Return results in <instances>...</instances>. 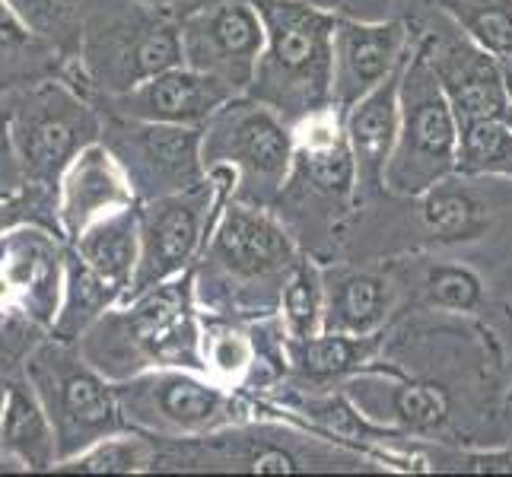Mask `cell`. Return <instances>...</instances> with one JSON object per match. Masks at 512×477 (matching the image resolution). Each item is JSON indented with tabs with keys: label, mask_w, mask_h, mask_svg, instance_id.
Returning <instances> with one entry per match:
<instances>
[{
	"label": "cell",
	"mask_w": 512,
	"mask_h": 477,
	"mask_svg": "<svg viewBox=\"0 0 512 477\" xmlns=\"http://www.w3.org/2000/svg\"><path fill=\"white\" fill-rule=\"evenodd\" d=\"M408 64V61H404ZM382 80L373 93H366L344 112V131L357 163V207L385 194V169L395 150L398 121H401V70Z\"/></svg>",
	"instance_id": "obj_20"
},
{
	"label": "cell",
	"mask_w": 512,
	"mask_h": 477,
	"mask_svg": "<svg viewBox=\"0 0 512 477\" xmlns=\"http://www.w3.org/2000/svg\"><path fill=\"white\" fill-rule=\"evenodd\" d=\"M26 185L55 191L74 156L99 140L102 112L61 74L0 90Z\"/></svg>",
	"instance_id": "obj_7"
},
{
	"label": "cell",
	"mask_w": 512,
	"mask_h": 477,
	"mask_svg": "<svg viewBox=\"0 0 512 477\" xmlns=\"http://www.w3.org/2000/svg\"><path fill=\"white\" fill-rule=\"evenodd\" d=\"M420 296L430 309L478 312L484 306V280L468 264L430 261L420 277Z\"/></svg>",
	"instance_id": "obj_34"
},
{
	"label": "cell",
	"mask_w": 512,
	"mask_h": 477,
	"mask_svg": "<svg viewBox=\"0 0 512 477\" xmlns=\"http://www.w3.org/2000/svg\"><path fill=\"white\" fill-rule=\"evenodd\" d=\"M23 376L39 395L58 439V465L105 436L131 430L115 395V382L83 357L77 344L48 338L26 360ZM55 465V468H58Z\"/></svg>",
	"instance_id": "obj_9"
},
{
	"label": "cell",
	"mask_w": 512,
	"mask_h": 477,
	"mask_svg": "<svg viewBox=\"0 0 512 477\" xmlns=\"http://www.w3.org/2000/svg\"><path fill=\"white\" fill-rule=\"evenodd\" d=\"M23 223H42L48 229L61 233L58 226V194L35 188V185H23L16 191L0 194V233H7L13 226Z\"/></svg>",
	"instance_id": "obj_37"
},
{
	"label": "cell",
	"mask_w": 512,
	"mask_h": 477,
	"mask_svg": "<svg viewBox=\"0 0 512 477\" xmlns=\"http://www.w3.org/2000/svg\"><path fill=\"white\" fill-rule=\"evenodd\" d=\"M0 474H23V465L13 462V458H7L4 452H0Z\"/></svg>",
	"instance_id": "obj_43"
},
{
	"label": "cell",
	"mask_w": 512,
	"mask_h": 477,
	"mask_svg": "<svg viewBox=\"0 0 512 477\" xmlns=\"http://www.w3.org/2000/svg\"><path fill=\"white\" fill-rule=\"evenodd\" d=\"M140 4H150L156 10H163V13H172V16H182L188 7H194L198 0H140Z\"/></svg>",
	"instance_id": "obj_41"
},
{
	"label": "cell",
	"mask_w": 512,
	"mask_h": 477,
	"mask_svg": "<svg viewBox=\"0 0 512 477\" xmlns=\"http://www.w3.org/2000/svg\"><path fill=\"white\" fill-rule=\"evenodd\" d=\"M398 99L401 121L385 169V194L417 198L458 175V115L417 42L401 70Z\"/></svg>",
	"instance_id": "obj_10"
},
{
	"label": "cell",
	"mask_w": 512,
	"mask_h": 477,
	"mask_svg": "<svg viewBox=\"0 0 512 477\" xmlns=\"http://www.w3.org/2000/svg\"><path fill=\"white\" fill-rule=\"evenodd\" d=\"M458 175L512 182V125L506 118L458 125Z\"/></svg>",
	"instance_id": "obj_31"
},
{
	"label": "cell",
	"mask_w": 512,
	"mask_h": 477,
	"mask_svg": "<svg viewBox=\"0 0 512 477\" xmlns=\"http://www.w3.org/2000/svg\"><path fill=\"white\" fill-rule=\"evenodd\" d=\"M433 7H436V0H395L398 16H401V20H408L411 26H417Z\"/></svg>",
	"instance_id": "obj_40"
},
{
	"label": "cell",
	"mask_w": 512,
	"mask_h": 477,
	"mask_svg": "<svg viewBox=\"0 0 512 477\" xmlns=\"http://www.w3.org/2000/svg\"><path fill=\"white\" fill-rule=\"evenodd\" d=\"M436 10L490 55H512V0H436Z\"/></svg>",
	"instance_id": "obj_33"
},
{
	"label": "cell",
	"mask_w": 512,
	"mask_h": 477,
	"mask_svg": "<svg viewBox=\"0 0 512 477\" xmlns=\"http://www.w3.org/2000/svg\"><path fill=\"white\" fill-rule=\"evenodd\" d=\"M299 258L303 249L274 207L233 198L191 268L201 312L245 322L277 315L280 290Z\"/></svg>",
	"instance_id": "obj_1"
},
{
	"label": "cell",
	"mask_w": 512,
	"mask_h": 477,
	"mask_svg": "<svg viewBox=\"0 0 512 477\" xmlns=\"http://www.w3.org/2000/svg\"><path fill=\"white\" fill-rule=\"evenodd\" d=\"M201 153L207 169H233L236 201L274 207L293 169V125L242 93L207 118Z\"/></svg>",
	"instance_id": "obj_12"
},
{
	"label": "cell",
	"mask_w": 512,
	"mask_h": 477,
	"mask_svg": "<svg viewBox=\"0 0 512 477\" xmlns=\"http://www.w3.org/2000/svg\"><path fill=\"white\" fill-rule=\"evenodd\" d=\"M341 392L353 401V408L379 427L417 439L443 430L452 417V404L443 385L408 379L398 369H382L379 363L347 379Z\"/></svg>",
	"instance_id": "obj_18"
},
{
	"label": "cell",
	"mask_w": 512,
	"mask_h": 477,
	"mask_svg": "<svg viewBox=\"0 0 512 477\" xmlns=\"http://www.w3.org/2000/svg\"><path fill=\"white\" fill-rule=\"evenodd\" d=\"M277 318L290 341H306L325 331V274L322 261L303 252L280 290Z\"/></svg>",
	"instance_id": "obj_30"
},
{
	"label": "cell",
	"mask_w": 512,
	"mask_h": 477,
	"mask_svg": "<svg viewBox=\"0 0 512 477\" xmlns=\"http://www.w3.org/2000/svg\"><path fill=\"white\" fill-rule=\"evenodd\" d=\"M99 140L125 172L137 204L185 191L207 179L201 153L204 128L160 125V121H137L102 112Z\"/></svg>",
	"instance_id": "obj_13"
},
{
	"label": "cell",
	"mask_w": 512,
	"mask_h": 477,
	"mask_svg": "<svg viewBox=\"0 0 512 477\" xmlns=\"http://www.w3.org/2000/svg\"><path fill=\"white\" fill-rule=\"evenodd\" d=\"M156 465V439L140 430L105 436L86 452L61 462L58 474H144Z\"/></svg>",
	"instance_id": "obj_32"
},
{
	"label": "cell",
	"mask_w": 512,
	"mask_h": 477,
	"mask_svg": "<svg viewBox=\"0 0 512 477\" xmlns=\"http://www.w3.org/2000/svg\"><path fill=\"white\" fill-rule=\"evenodd\" d=\"M67 242L42 223L0 233V309H20L51 331L64 290Z\"/></svg>",
	"instance_id": "obj_16"
},
{
	"label": "cell",
	"mask_w": 512,
	"mask_h": 477,
	"mask_svg": "<svg viewBox=\"0 0 512 477\" xmlns=\"http://www.w3.org/2000/svg\"><path fill=\"white\" fill-rule=\"evenodd\" d=\"M23 166H20V156H16L13 147V134H10V118L4 112V102H0V194L23 188Z\"/></svg>",
	"instance_id": "obj_39"
},
{
	"label": "cell",
	"mask_w": 512,
	"mask_h": 477,
	"mask_svg": "<svg viewBox=\"0 0 512 477\" xmlns=\"http://www.w3.org/2000/svg\"><path fill=\"white\" fill-rule=\"evenodd\" d=\"M309 7H319L331 16H350V20H388L398 16L395 0H303Z\"/></svg>",
	"instance_id": "obj_38"
},
{
	"label": "cell",
	"mask_w": 512,
	"mask_h": 477,
	"mask_svg": "<svg viewBox=\"0 0 512 477\" xmlns=\"http://www.w3.org/2000/svg\"><path fill=\"white\" fill-rule=\"evenodd\" d=\"M4 408H7V379H0V423H4Z\"/></svg>",
	"instance_id": "obj_44"
},
{
	"label": "cell",
	"mask_w": 512,
	"mask_h": 477,
	"mask_svg": "<svg viewBox=\"0 0 512 477\" xmlns=\"http://www.w3.org/2000/svg\"><path fill=\"white\" fill-rule=\"evenodd\" d=\"M236 194V175L226 166L207 169V179L185 191L137 204L140 261L125 299L140 296L194 268L214 233L223 207Z\"/></svg>",
	"instance_id": "obj_11"
},
{
	"label": "cell",
	"mask_w": 512,
	"mask_h": 477,
	"mask_svg": "<svg viewBox=\"0 0 512 477\" xmlns=\"http://www.w3.org/2000/svg\"><path fill=\"white\" fill-rule=\"evenodd\" d=\"M48 338V328L20 309H0V379L23 373L26 360Z\"/></svg>",
	"instance_id": "obj_36"
},
{
	"label": "cell",
	"mask_w": 512,
	"mask_h": 477,
	"mask_svg": "<svg viewBox=\"0 0 512 477\" xmlns=\"http://www.w3.org/2000/svg\"><path fill=\"white\" fill-rule=\"evenodd\" d=\"M417 45L449 96L458 125L506 118V90L500 58L490 55L436 7L417 23Z\"/></svg>",
	"instance_id": "obj_15"
},
{
	"label": "cell",
	"mask_w": 512,
	"mask_h": 477,
	"mask_svg": "<svg viewBox=\"0 0 512 477\" xmlns=\"http://www.w3.org/2000/svg\"><path fill=\"white\" fill-rule=\"evenodd\" d=\"M385 347V331L376 334H344V331H319L315 338L290 341V376L303 392H331L344 385L363 369L376 366Z\"/></svg>",
	"instance_id": "obj_23"
},
{
	"label": "cell",
	"mask_w": 512,
	"mask_h": 477,
	"mask_svg": "<svg viewBox=\"0 0 512 477\" xmlns=\"http://www.w3.org/2000/svg\"><path fill=\"white\" fill-rule=\"evenodd\" d=\"M236 93L214 77L201 74L188 64H175L163 74H153L150 80L131 86L128 93L99 96L93 99L102 112H112L121 118L137 121H160V125H188L204 128L207 118L214 115L223 102Z\"/></svg>",
	"instance_id": "obj_19"
},
{
	"label": "cell",
	"mask_w": 512,
	"mask_h": 477,
	"mask_svg": "<svg viewBox=\"0 0 512 477\" xmlns=\"http://www.w3.org/2000/svg\"><path fill=\"white\" fill-rule=\"evenodd\" d=\"M201 350L204 369L223 385L245 388L255 369V331L245 318H226L201 312Z\"/></svg>",
	"instance_id": "obj_29"
},
{
	"label": "cell",
	"mask_w": 512,
	"mask_h": 477,
	"mask_svg": "<svg viewBox=\"0 0 512 477\" xmlns=\"http://www.w3.org/2000/svg\"><path fill=\"white\" fill-rule=\"evenodd\" d=\"M420 236L436 245L471 242L481 239L490 229V204L474 191V179L468 175H452V179L433 185L414 198Z\"/></svg>",
	"instance_id": "obj_24"
},
{
	"label": "cell",
	"mask_w": 512,
	"mask_h": 477,
	"mask_svg": "<svg viewBox=\"0 0 512 477\" xmlns=\"http://www.w3.org/2000/svg\"><path fill=\"white\" fill-rule=\"evenodd\" d=\"M128 204L137 201L115 156L105 150L102 140L83 147L64 169L58 185V226L64 242H74L90 223Z\"/></svg>",
	"instance_id": "obj_21"
},
{
	"label": "cell",
	"mask_w": 512,
	"mask_h": 477,
	"mask_svg": "<svg viewBox=\"0 0 512 477\" xmlns=\"http://www.w3.org/2000/svg\"><path fill=\"white\" fill-rule=\"evenodd\" d=\"M96 274H102L112 287L128 296L131 280L140 261V226H137V204H128L90 223L83 233L67 242Z\"/></svg>",
	"instance_id": "obj_26"
},
{
	"label": "cell",
	"mask_w": 512,
	"mask_h": 477,
	"mask_svg": "<svg viewBox=\"0 0 512 477\" xmlns=\"http://www.w3.org/2000/svg\"><path fill=\"white\" fill-rule=\"evenodd\" d=\"M121 290L112 287L102 274H96L74 249L67 245L64 255V290L55 322H51V338L77 344L86 328H90L102 312H109L115 303H121Z\"/></svg>",
	"instance_id": "obj_27"
},
{
	"label": "cell",
	"mask_w": 512,
	"mask_h": 477,
	"mask_svg": "<svg viewBox=\"0 0 512 477\" xmlns=\"http://www.w3.org/2000/svg\"><path fill=\"white\" fill-rule=\"evenodd\" d=\"M77 347L109 382H125L166 366L207 373L194 271L121 299L86 328Z\"/></svg>",
	"instance_id": "obj_2"
},
{
	"label": "cell",
	"mask_w": 512,
	"mask_h": 477,
	"mask_svg": "<svg viewBox=\"0 0 512 477\" xmlns=\"http://www.w3.org/2000/svg\"><path fill=\"white\" fill-rule=\"evenodd\" d=\"M182 64L179 16L140 0H86L74 58L61 77L83 96H118Z\"/></svg>",
	"instance_id": "obj_3"
},
{
	"label": "cell",
	"mask_w": 512,
	"mask_h": 477,
	"mask_svg": "<svg viewBox=\"0 0 512 477\" xmlns=\"http://www.w3.org/2000/svg\"><path fill=\"white\" fill-rule=\"evenodd\" d=\"M264 20V48L249 96L290 125L334 109V26L338 16L303 0H255Z\"/></svg>",
	"instance_id": "obj_5"
},
{
	"label": "cell",
	"mask_w": 512,
	"mask_h": 477,
	"mask_svg": "<svg viewBox=\"0 0 512 477\" xmlns=\"http://www.w3.org/2000/svg\"><path fill=\"white\" fill-rule=\"evenodd\" d=\"M64 61L67 58L55 45H48L20 20L10 0H0V90L61 74Z\"/></svg>",
	"instance_id": "obj_28"
},
{
	"label": "cell",
	"mask_w": 512,
	"mask_h": 477,
	"mask_svg": "<svg viewBox=\"0 0 512 477\" xmlns=\"http://www.w3.org/2000/svg\"><path fill=\"white\" fill-rule=\"evenodd\" d=\"M182 64L220 80L236 96L249 93L264 48L255 0H198L179 16Z\"/></svg>",
	"instance_id": "obj_14"
},
{
	"label": "cell",
	"mask_w": 512,
	"mask_h": 477,
	"mask_svg": "<svg viewBox=\"0 0 512 477\" xmlns=\"http://www.w3.org/2000/svg\"><path fill=\"white\" fill-rule=\"evenodd\" d=\"M325 274V331L376 334L385 331L398 303V287L388 271L331 261Z\"/></svg>",
	"instance_id": "obj_22"
},
{
	"label": "cell",
	"mask_w": 512,
	"mask_h": 477,
	"mask_svg": "<svg viewBox=\"0 0 512 477\" xmlns=\"http://www.w3.org/2000/svg\"><path fill=\"white\" fill-rule=\"evenodd\" d=\"M115 395L128 427L153 439H198L258 417L249 392L179 366L115 382Z\"/></svg>",
	"instance_id": "obj_8"
},
{
	"label": "cell",
	"mask_w": 512,
	"mask_h": 477,
	"mask_svg": "<svg viewBox=\"0 0 512 477\" xmlns=\"http://www.w3.org/2000/svg\"><path fill=\"white\" fill-rule=\"evenodd\" d=\"M417 26L401 16L388 20H350L338 16L334 26V77L331 102L341 115L353 102L373 93L382 80L411 58Z\"/></svg>",
	"instance_id": "obj_17"
},
{
	"label": "cell",
	"mask_w": 512,
	"mask_h": 477,
	"mask_svg": "<svg viewBox=\"0 0 512 477\" xmlns=\"http://www.w3.org/2000/svg\"><path fill=\"white\" fill-rule=\"evenodd\" d=\"M10 7L35 35L55 45L64 58H74L86 0H10Z\"/></svg>",
	"instance_id": "obj_35"
},
{
	"label": "cell",
	"mask_w": 512,
	"mask_h": 477,
	"mask_svg": "<svg viewBox=\"0 0 512 477\" xmlns=\"http://www.w3.org/2000/svg\"><path fill=\"white\" fill-rule=\"evenodd\" d=\"M299 249L319 258L357 210V163L344 115L325 109L293 125V169L274 204Z\"/></svg>",
	"instance_id": "obj_6"
},
{
	"label": "cell",
	"mask_w": 512,
	"mask_h": 477,
	"mask_svg": "<svg viewBox=\"0 0 512 477\" xmlns=\"http://www.w3.org/2000/svg\"><path fill=\"white\" fill-rule=\"evenodd\" d=\"M0 452L13 462H20L23 471H55L58 465V439L51 417L42 408L39 395L20 373L7 379V408L0 423Z\"/></svg>",
	"instance_id": "obj_25"
},
{
	"label": "cell",
	"mask_w": 512,
	"mask_h": 477,
	"mask_svg": "<svg viewBox=\"0 0 512 477\" xmlns=\"http://www.w3.org/2000/svg\"><path fill=\"white\" fill-rule=\"evenodd\" d=\"M376 458L338 443L309 427H290L274 414L268 420H245L220 433L198 439H156L153 471H366ZM382 468V465H379Z\"/></svg>",
	"instance_id": "obj_4"
},
{
	"label": "cell",
	"mask_w": 512,
	"mask_h": 477,
	"mask_svg": "<svg viewBox=\"0 0 512 477\" xmlns=\"http://www.w3.org/2000/svg\"><path fill=\"white\" fill-rule=\"evenodd\" d=\"M500 67H503V90H506V121L512 125V55H503Z\"/></svg>",
	"instance_id": "obj_42"
}]
</instances>
